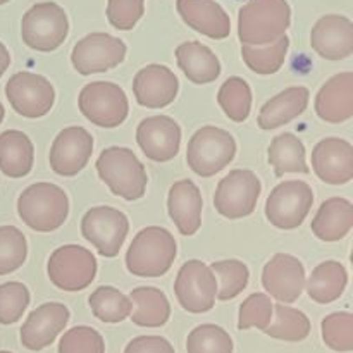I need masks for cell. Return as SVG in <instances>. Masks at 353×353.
<instances>
[{"label": "cell", "instance_id": "6da1fadb", "mask_svg": "<svg viewBox=\"0 0 353 353\" xmlns=\"http://www.w3.org/2000/svg\"><path fill=\"white\" fill-rule=\"evenodd\" d=\"M178 247L171 231L161 226L143 228L126 252V268L140 278H161L171 269Z\"/></svg>", "mask_w": 353, "mask_h": 353}, {"label": "cell", "instance_id": "7a4b0ae2", "mask_svg": "<svg viewBox=\"0 0 353 353\" xmlns=\"http://www.w3.org/2000/svg\"><path fill=\"white\" fill-rule=\"evenodd\" d=\"M292 9L286 0H250L238 12V37L243 45H268L286 34Z\"/></svg>", "mask_w": 353, "mask_h": 353}, {"label": "cell", "instance_id": "3957f363", "mask_svg": "<svg viewBox=\"0 0 353 353\" xmlns=\"http://www.w3.org/2000/svg\"><path fill=\"white\" fill-rule=\"evenodd\" d=\"M17 214L37 233H50L68 219L69 199L54 183H34L17 199Z\"/></svg>", "mask_w": 353, "mask_h": 353}, {"label": "cell", "instance_id": "277c9868", "mask_svg": "<svg viewBox=\"0 0 353 353\" xmlns=\"http://www.w3.org/2000/svg\"><path fill=\"white\" fill-rule=\"evenodd\" d=\"M99 178L114 195L133 202L140 200L147 190L148 176L145 165L133 150L126 147H109L97 159Z\"/></svg>", "mask_w": 353, "mask_h": 353}, {"label": "cell", "instance_id": "5b68a950", "mask_svg": "<svg viewBox=\"0 0 353 353\" xmlns=\"http://www.w3.org/2000/svg\"><path fill=\"white\" fill-rule=\"evenodd\" d=\"M236 155V141L230 131L203 126L193 133L186 147V164L200 178L223 171Z\"/></svg>", "mask_w": 353, "mask_h": 353}, {"label": "cell", "instance_id": "8992f818", "mask_svg": "<svg viewBox=\"0 0 353 353\" xmlns=\"http://www.w3.org/2000/svg\"><path fill=\"white\" fill-rule=\"evenodd\" d=\"M69 21L64 9L55 2H41L31 7L21 21V37L30 48L54 52L64 43Z\"/></svg>", "mask_w": 353, "mask_h": 353}, {"label": "cell", "instance_id": "52a82bcc", "mask_svg": "<svg viewBox=\"0 0 353 353\" xmlns=\"http://www.w3.org/2000/svg\"><path fill=\"white\" fill-rule=\"evenodd\" d=\"M78 105L83 116L100 128L121 126L130 112L124 90L109 81L88 83L79 93Z\"/></svg>", "mask_w": 353, "mask_h": 353}, {"label": "cell", "instance_id": "ba28073f", "mask_svg": "<svg viewBox=\"0 0 353 353\" xmlns=\"http://www.w3.org/2000/svg\"><path fill=\"white\" fill-rule=\"evenodd\" d=\"M314 192L309 183L290 179L276 186L265 202V217L279 230H296L309 216Z\"/></svg>", "mask_w": 353, "mask_h": 353}, {"label": "cell", "instance_id": "9c48e42d", "mask_svg": "<svg viewBox=\"0 0 353 353\" xmlns=\"http://www.w3.org/2000/svg\"><path fill=\"white\" fill-rule=\"evenodd\" d=\"M47 272L55 288L62 292H81L95 279L97 261L92 252L79 245H64L52 252Z\"/></svg>", "mask_w": 353, "mask_h": 353}, {"label": "cell", "instance_id": "30bf717a", "mask_svg": "<svg viewBox=\"0 0 353 353\" xmlns=\"http://www.w3.org/2000/svg\"><path fill=\"white\" fill-rule=\"evenodd\" d=\"M261 192L262 183L254 171L234 169L217 185L214 207L226 219H241L254 212Z\"/></svg>", "mask_w": 353, "mask_h": 353}, {"label": "cell", "instance_id": "8fae6325", "mask_svg": "<svg viewBox=\"0 0 353 353\" xmlns=\"http://www.w3.org/2000/svg\"><path fill=\"white\" fill-rule=\"evenodd\" d=\"M81 233L102 257L112 259L119 254L130 233L126 214L114 207H93L83 216Z\"/></svg>", "mask_w": 353, "mask_h": 353}, {"label": "cell", "instance_id": "7c38bea8", "mask_svg": "<svg viewBox=\"0 0 353 353\" xmlns=\"http://www.w3.org/2000/svg\"><path fill=\"white\" fill-rule=\"evenodd\" d=\"M6 97L19 116L38 119L50 112L55 102V90L45 76L21 71L9 78Z\"/></svg>", "mask_w": 353, "mask_h": 353}, {"label": "cell", "instance_id": "4fadbf2b", "mask_svg": "<svg viewBox=\"0 0 353 353\" xmlns=\"http://www.w3.org/2000/svg\"><path fill=\"white\" fill-rule=\"evenodd\" d=\"M179 305L190 314H205L214 309L217 295V279L202 261L185 262L174 283Z\"/></svg>", "mask_w": 353, "mask_h": 353}, {"label": "cell", "instance_id": "5bb4252c", "mask_svg": "<svg viewBox=\"0 0 353 353\" xmlns=\"http://www.w3.org/2000/svg\"><path fill=\"white\" fill-rule=\"evenodd\" d=\"M126 57V43L109 33H92L72 48V68L83 76L117 68Z\"/></svg>", "mask_w": 353, "mask_h": 353}, {"label": "cell", "instance_id": "9a60e30c", "mask_svg": "<svg viewBox=\"0 0 353 353\" xmlns=\"http://www.w3.org/2000/svg\"><path fill=\"white\" fill-rule=\"evenodd\" d=\"M93 154V137L81 126H69L50 147V168L62 178H72L86 168Z\"/></svg>", "mask_w": 353, "mask_h": 353}, {"label": "cell", "instance_id": "2e32d148", "mask_svg": "<svg viewBox=\"0 0 353 353\" xmlns=\"http://www.w3.org/2000/svg\"><path fill=\"white\" fill-rule=\"evenodd\" d=\"M262 286L279 303H293L305 290V268L290 254H276L262 271Z\"/></svg>", "mask_w": 353, "mask_h": 353}, {"label": "cell", "instance_id": "e0dca14e", "mask_svg": "<svg viewBox=\"0 0 353 353\" xmlns=\"http://www.w3.org/2000/svg\"><path fill=\"white\" fill-rule=\"evenodd\" d=\"M137 141L147 159L169 162L181 147V128L169 116L145 117L137 128Z\"/></svg>", "mask_w": 353, "mask_h": 353}, {"label": "cell", "instance_id": "ac0fdd59", "mask_svg": "<svg viewBox=\"0 0 353 353\" xmlns=\"http://www.w3.org/2000/svg\"><path fill=\"white\" fill-rule=\"evenodd\" d=\"M69 309L64 303L48 302L37 307L21 327V343L31 352L50 347L69 323Z\"/></svg>", "mask_w": 353, "mask_h": 353}, {"label": "cell", "instance_id": "d6986e66", "mask_svg": "<svg viewBox=\"0 0 353 353\" xmlns=\"http://www.w3.org/2000/svg\"><path fill=\"white\" fill-rule=\"evenodd\" d=\"M312 169L327 185H347L353 178V147L343 138H324L312 150Z\"/></svg>", "mask_w": 353, "mask_h": 353}, {"label": "cell", "instance_id": "ffe728a7", "mask_svg": "<svg viewBox=\"0 0 353 353\" xmlns=\"http://www.w3.org/2000/svg\"><path fill=\"white\" fill-rule=\"evenodd\" d=\"M179 92V81L174 72L164 64H150L140 69L133 79L137 102L147 109H164L171 105Z\"/></svg>", "mask_w": 353, "mask_h": 353}, {"label": "cell", "instance_id": "44dd1931", "mask_svg": "<svg viewBox=\"0 0 353 353\" xmlns=\"http://www.w3.org/2000/svg\"><path fill=\"white\" fill-rule=\"evenodd\" d=\"M310 45L327 61H343L353 54V24L338 14L323 16L312 28Z\"/></svg>", "mask_w": 353, "mask_h": 353}, {"label": "cell", "instance_id": "7402d4cb", "mask_svg": "<svg viewBox=\"0 0 353 353\" xmlns=\"http://www.w3.org/2000/svg\"><path fill=\"white\" fill-rule=\"evenodd\" d=\"M319 119L331 124L347 123L353 117V72H340L324 83L314 103Z\"/></svg>", "mask_w": 353, "mask_h": 353}, {"label": "cell", "instance_id": "603a6c76", "mask_svg": "<svg viewBox=\"0 0 353 353\" xmlns=\"http://www.w3.org/2000/svg\"><path fill=\"white\" fill-rule=\"evenodd\" d=\"M202 193L192 179H181L171 186L168 195L169 217L183 236H193L202 226Z\"/></svg>", "mask_w": 353, "mask_h": 353}, {"label": "cell", "instance_id": "cb8c5ba5", "mask_svg": "<svg viewBox=\"0 0 353 353\" xmlns=\"http://www.w3.org/2000/svg\"><path fill=\"white\" fill-rule=\"evenodd\" d=\"M176 7L181 19L199 33L212 40H224L230 37V16L214 0H178Z\"/></svg>", "mask_w": 353, "mask_h": 353}, {"label": "cell", "instance_id": "d4e9b609", "mask_svg": "<svg viewBox=\"0 0 353 353\" xmlns=\"http://www.w3.org/2000/svg\"><path fill=\"white\" fill-rule=\"evenodd\" d=\"M310 92L305 86H290L262 105L257 124L261 130L272 131L292 123L305 112Z\"/></svg>", "mask_w": 353, "mask_h": 353}, {"label": "cell", "instance_id": "484cf974", "mask_svg": "<svg viewBox=\"0 0 353 353\" xmlns=\"http://www.w3.org/2000/svg\"><path fill=\"white\" fill-rule=\"evenodd\" d=\"M310 228L319 240L327 241V243L343 240L353 228L352 202L341 196L324 200Z\"/></svg>", "mask_w": 353, "mask_h": 353}, {"label": "cell", "instance_id": "4316f807", "mask_svg": "<svg viewBox=\"0 0 353 353\" xmlns=\"http://www.w3.org/2000/svg\"><path fill=\"white\" fill-rule=\"evenodd\" d=\"M178 68L195 85H207L221 76V62L207 45L200 41H185L176 48Z\"/></svg>", "mask_w": 353, "mask_h": 353}, {"label": "cell", "instance_id": "83f0119b", "mask_svg": "<svg viewBox=\"0 0 353 353\" xmlns=\"http://www.w3.org/2000/svg\"><path fill=\"white\" fill-rule=\"evenodd\" d=\"M34 162V147L26 133L7 130L0 134V171L7 178H24L31 172Z\"/></svg>", "mask_w": 353, "mask_h": 353}, {"label": "cell", "instance_id": "f1b7e54d", "mask_svg": "<svg viewBox=\"0 0 353 353\" xmlns=\"http://www.w3.org/2000/svg\"><path fill=\"white\" fill-rule=\"evenodd\" d=\"M133 310L130 319L140 327H161L171 317V303L164 292L154 286H140L130 293Z\"/></svg>", "mask_w": 353, "mask_h": 353}, {"label": "cell", "instance_id": "f546056e", "mask_svg": "<svg viewBox=\"0 0 353 353\" xmlns=\"http://www.w3.org/2000/svg\"><path fill=\"white\" fill-rule=\"evenodd\" d=\"M348 285V272L343 264L336 261H326L317 265L305 279V290L310 299L321 305L333 303L343 295Z\"/></svg>", "mask_w": 353, "mask_h": 353}, {"label": "cell", "instance_id": "4dcf8cb0", "mask_svg": "<svg viewBox=\"0 0 353 353\" xmlns=\"http://www.w3.org/2000/svg\"><path fill=\"white\" fill-rule=\"evenodd\" d=\"M269 164L274 168L276 178H283L290 172L309 174L310 169L305 161V147L302 140L293 133H283L272 138L268 150Z\"/></svg>", "mask_w": 353, "mask_h": 353}, {"label": "cell", "instance_id": "1f68e13d", "mask_svg": "<svg viewBox=\"0 0 353 353\" xmlns=\"http://www.w3.org/2000/svg\"><path fill=\"white\" fill-rule=\"evenodd\" d=\"M268 336L283 341H303L310 334V321L302 310L293 309L285 303H276L272 321L264 330Z\"/></svg>", "mask_w": 353, "mask_h": 353}, {"label": "cell", "instance_id": "d6a6232c", "mask_svg": "<svg viewBox=\"0 0 353 353\" xmlns=\"http://www.w3.org/2000/svg\"><path fill=\"white\" fill-rule=\"evenodd\" d=\"M288 48L290 38L283 34L281 38L268 45H259V47L241 45V57H243L245 64L248 65L250 71L268 76L274 74V72H278L283 68Z\"/></svg>", "mask_w": 353, "mask_h": 353}, {"label": "cell", "instance_id": "836d02e7", "mask_svg": "<svg viewBox=\"0 0 353 353\" xmlns=\"http://www.w3.org/2000/svg\"><path fill=\"white\" fill-rule=\"evenodd\" d=\"M90 309L93 316L107 324H117L128 319L133 310L130 299L114 286H100L90 295Z\"/></svg>", "mask_w": 353, "mask_h": 353}, {"label": "cell", "instance_id": "e575fe53", "mask_svg": "<svg viewBox=\"0 0 353 353\" xmlns=\"http://www.w3.org/2000/svg\"><path fill=\"white\" fill-rule=\"evenodd\" d=\"M217 103L231 121L243 123V121L248 119L252 110L250 85L240 76H231L219 88Z\"/></svg>", "mask_w": 353, "mask_h": 353}, {"label": "cell", "instance_id": "d590c367", "mask_svg": "<svg viewBox=\"0 0 353 353\" xmlns=\"http://www.w3.org/2000/svg\"><path fill=\"white\" fill-rule=\"evenodd\" d=\"M210 271L214 272V276L219 278L217 299H219L221 302L236 299V296L247 288L248 281H250V271H248L247 265L240 261H234V259L212 262Z\"/></svg>", "mask_w": 353, "mask_h": 353}, {"label": "cell", "instance_id": "8d00e7d4", "mask_svg": "<svg viewBox=\"0 0 353 353\" xmlns=\"http://www.w3.org/2000/svg\"><path fill=\"white\" fill-rule=\"evenodd\" d=\"M234 345L230 333L216 324L196 326L186 338L188 353H233Z\"/></svg>", "mask_w": 353, "mask_h": 353}, {"label": "cell", "instance_id": "74e56055", "mask_svg": "<svg viewBox=\"0 0 353 353\" xmlns=\"http://www.w3.org/2000/svg\"><path fill=\"white\" fill-rule=\"evenodd\" d=\"M26 236L16 226H0V276L17 271L26 262Z\"/></svg>", "mask_w": 353, "mask_h": 353}, {"label": "cell", "instance_id": "f35d334b", "mask_svg": "<svg viewBox=\"0 0 353 353\" xmlns=\"http://www.w3.org/2000/svg\"><path fill=\"white\" fill-rule=\"evenodd\" d=\"M321 334L331 350L348 353L353 350V316L350 312H334L324 317Z\"/></svg>", "mask_w": 353, "mask_h": 353}, {"label": "cell", "instance_id": "ab89813d", "mask_svg": "<svg viewBox=\"0 0 353 353\" xmlns=\"http://www.w3.org/2000/svg\"><path fill=\"white\" fill-rule=\"evenodd\" d=\"M274 305L265 293H254L240 305L238 330L245 331L250 327L264 331L271 324Z\"/></svg>", "mask_w": 353, "mask_h": 353}, {"label": "cell", "instance_id": "60d3db41", "mask_svg": "<svg viewBox=\"0 0 353 353\" xmlns=\"http://www.w3.org/2000/svg\"><path fill=\"white\" fill-rule=\"evenodd\" d=\"M30 305V290L19 281L0 285V324L17 323Z\"/></svg>", "mask_w": 353, "mask_h": 353}, {"label": "cell", "instance_id": "b9f144b4", "mask_svg": "<svg viewBox=\"0 0 353 353\" xmlns=\"http://www.w3.org/2000/svg\"><path fill=\"white\" fill-rule=\"evenodd\" d=\"M59 353H105L102 334L90 326H76L65 331L59 341Z\"/></svg>", "mask_w": 353, "mask_h": 353}, {"label": "cell", "instance_id": "7bdbcfd3", "mask_svg": "<svg viewBox=\"0 0 353 353\" xmlns=\"http://www.w3.org/2000/svg\"><path fill=\"white\" fill-rule=\"evenodd\" d=\"M145 12V0H109L107 19L116 30L130 31Z\"/></svg>", "mask_w": 353, "mask_h": 353}, {"label": "cell", "instance_id": "ee69618b", "mask_svg": "<svg viewBox=\"0 0 353 353\" xmlns=\"http://www.w3.org/2000/svg\"><path fill=\"white\" fill-rule=\"evenodd\" d=\"M124 353H176L172 345L162 336H137L126 345Z\"/></svg>", "mask_w": 353, "mask_h": 353}, {"label": "cell", "instance_id": "f6af8a7d", "mask_svg": "<svg viewBox=\"0 0 353 353\" xmlns=\"http://www.w3.org/2000/svg\"><path fill=\"white\" fill-rule=\"evenodd\" d=\"M10 65V54L9 50H7L6 45L0 41V78L3 76V72L7 71V68Z\"/></svg>", "mask_w": 353, "mask_h": 353}, {"label": "cell", "instance_id": "bcb514c9", "mask_svg": "<svg viewBox=\"0 0 353 353\" xmlns=\"http://www.w3.org/2000/svg\"><path fill=\"white\" fill-rule=\"evenodd\" d=\"M3 117H6V109H3V105H2V102H0V124H2V121H3Z\"/></svg>", "mask_w": 353, "mask_h": 353}, {"label": "cell", "instance_id": "7dc6e473", "mask_svg": "<svg viewBox=\"0 0 353 353\" xmlns=\"http://www.w3.org/2000/svg\"><path fill=\"white\" fill-rule=\"evenodd\" d=\"M9 2V0H0V6H3V3H7Z\"/></svg>", "mask_w": 353, "mask_h": 353}, {"label": "cell", "instance_id": "c3c4849f", "mask_svg": "<svg viewBox=\"0 0 353 353\" xmlns=\"http://www.w3.org/2000/svg\"><path fill=\"white\" fill-rule=\"evenodd\" d=\"M0 353H12V352H6V350H0Z\"/></svg>", "mask_w": 353, "mask_h": 353}]
</instances>
